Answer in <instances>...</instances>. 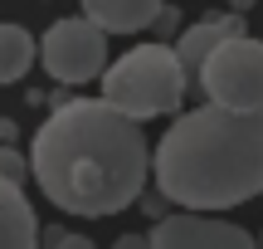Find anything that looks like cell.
<instances>
[{
	"instance_id": "cell-1",
	"label": "cell",
	"mask_w": 263,
	"mask_h": 249,
	"mask_svg": "<svg viewBox=\"0 0 263 249\" xmlns=\"http://www.w3.org/2000/svg\"><path fill=\"white\" fill-rule=\"evenodd\" d=\"M34 186L64 215L103 220L122 215L151 176V147L137 117L107 98H68L34 132L29 152Z\"/></svg>"
},
{
	"instance_id": "cell-2",
	"label": "cell",
	"mask_w": 263,
	"mask_h": 249,
	"mask_svg": "<svg viewBox=\"0 0 263 249\" xmlns=\"http://www.w3.org/2000/svg\"><path fill=\"white\" fill-rule=\"evenodd\" d=\"M151 176L180 210H234L263 195V108L205 103L180 113L151 156Z\"/></svg>"
},
{
	"instance_id": "cell-3",
	"label": "cell",
	"mask_w": 263,
	"mask_h": 249,
	"mask_svg": "<svg viewBox=\"0 0 263 249\" xmlns=\"http://www.w3.org/2000/svg\"><path fill=\"white\" fill-rule=\"evenodd\" d=\"M98 78H103V98L117 113L137 117V122L176 113L180 98H185V68H180L176 49L161 44V39L127 49V54L112 59V68H103Z\"/></svg>"
},
{
	"instance_id": "cell-4",
	"label": "cell",
	"mask_w": 263,
	"mask_h": 249,
	"mask_svg": "<svg viewBox=\"0 0 263 249\" xmlns=\"http://www.w3.org/2000/svg\"><path fill=\"white\" fill-rule=\"evenodd\" d=\"M195 83L205 88L210 103L224 108H263V39L254 34H229L205 54Z\"/></svg>"
},
{
	"instance_id": "cell-5",
	"label": "cell",
	"mask_w": 263,
	"mask_h": 249,
	"mask_svg": "<svg viewBox=\"0 0 263 249\" xmlns=\"http://www.w3.org/2000/svg\"><path fill=\"white\" fill-rule=\"evenodd\" d=\"M39 64L49 68L54 83H68V88L93 83L107 68V29H98L88 15L54 20L39 39Z\"/></svg>"
},
{
	"instance_id": "cell-6",
	"label": "cell",
	"mask_w": 263,
	"mask_h": 249,
	"mask_svg": "<svg viewBox=\"0 0 263 249\" xmlns=\"http://www.w3.org/2000/svg\"><path fill=\"white\" fill-rule=\"evenodd\" d=\"M146 240H151V249H254V235L249 230H239L229 220H215L205 210L161 215Z\"/></svg>"
},
{
	"instance_id": "cell-7",
	"label": "cell",
	"mask_w": 263,
	"mask_h": 249,
	"mask_svg": "<svg viewBox=\"0 0 263 249\" xmlns=\"http://www.w3.org/2000/svg\"><path fill=\"white\" fill-rule=\"evenodd\" d=\"M239 29H244V15H215V20H195V25L180 29V39L171 49H176L180 68H185V83H195V74H200V64H205L210 49H215L219 39L239 34Z\"/></svg>"
},
{
	"instance_id": "cell-8",
	"label": "cell",
	"mask_w": 263,
	"mask_h": 249,
	"mask_svg": "<svg viewBox=\"0 0 263 249\" xmlns=\"http://www.w3.org/2000/svg\"><path fill=\"white\" fill-rule=\"evenodd\" d=\"M161 5L166 0H83V15L107 34H137V29H151Z\"/></svg>"
},
{
	"instance_id": "cell-9",
	"label": "cell",
	"mask_w": 263,
	"mask_h": 249,
	"mask_svg": "<svg viewBox=\"0 0 263 249\" xmlns=\"http://www.w3.org/2000/svg\"><path fill=\"white\" fill-rule=\"evenodd\" d=\"M39 240V220L15 181H0V249H29Z\"/></svg>"
},
{
	"instance_id": "cell-10",
	"label": "cell",
	"mask_w": 263,
	"mask_h": 249,
	"mask_svg": "<svg viewBox=\"0 0 263 249\" xmlns=\"http://www.w3.org/2000/svg\"><path fill=\"white\" fill-rule=\"evenodd\" d=\"M34 39H29V29L20 25H0V88L5 83H20V78L29 74V64H34Z\"/></svg>"
},
{
	"instance_id": "cell-11",
	"label": "cell",
	"mask_w": 263,
	"mask_h": 249,
	"mask_svg": "<svg viewBox=\"0 0 263 249\" xmlns=\"http://www.w3.org/2000/svg\"><path fill=\"white\" fill-rule=\"evenodd\" d=\"M25 176H29V162L15 152V147H0V181H15V186H25Z\"/></svg>"
},
{
	"instance_id": "cell-12",
	"label": "cell",
	"mask_w": 263,
	"mask_h": 249,
	"mask_svg": "<svg viewBox=\"0 0 263 249\" xmlns=\"http://www.w3.org/2000/svg\"><path fill=\"white\" fill-rule=\"evenodd\" d=\"M44 240H49V244H73V249H88V240H83V235H68V230H49Z\"/></svg>"
}]
</instances>
